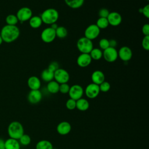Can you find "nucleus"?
Returning a JSON list of instances; mask_svg holds the SVG:
<instances>
[{
	"mask_svg": "<svg viewBox=\"0 0 149 149\" xmlns=\"http://www.w3.org/2000/svg\"><path fill=\"white\" fill-rule=\"evenodd\" d=\"M0 35L3 41L8 43L12 42L19 37L20 30L16 25L6 24L2 27Z\"/></svg>",
	"mask_w": 149,
	"mask_h": 149,
	"instance_id": "1",
	"label": "nucleus"
},
{
	"mask_svg": "<svg viewBox=\"0 0 149 149\" xmlns=\"http://www.w3.org/2000/svg\"><path fill=\"white\" fill-rule=\"evenodd\" d=\"M8 134L9 138L19 140L24 133V128L22 124L18 121H12L9 123L7 129Z\"/></svg>",
	"mask_w": 149,
	"mask_h": 149,
	"instance_id": "2",
	"label": "nucleus"
},
{
	"mask_svg": "<svg viewBox=\"0 0 149 149\" xmlns=\"http://www.w3.org/2000/svg\"><path fill=\"white\" fill-rule=\"evenodd\" d=\"M40 17L42 23L51 25L56 23L58 20L59 13L54 8H48L42 12Z\"/></svg>",
	"mask_w": 149,
	"mask_h": 149,
	"instance_id": "3",
	"label": "nucleus"
},
{
	"mask_svg": "<svg viewBox=\"0 0 149 149\" xmlns=\"http://www.w3.org/2000/svg\"><path fill=\"white\" fill-rule=\"evenodd\" d=\"M77 48L81 54H89L93 48L92 40L83 37L80 38L77 41Z\"/></svg>",
	"mask_w": 149,
	"mask_h": 149,
	"instance_id": "4",
	"label": "nucleus"
},
{
	"mask_svg": "<svg viewBox=\"0 0 149 149\" xmlns=\"http://www.w3.org/2000/svg\"><path fill=\"white\" fill-rule=\"evenodd\" d=\"M54 79L59 84L67 83L70 79V75L67 70L62 68H58L54 73Z\"/></svg>",
	"mask_w": 149,
	"mask_h": 149,
	"instance_id": "5",
	"label": "nucleus"
},
{
	"mask_svg": "<svg viewBox=\"0 0 149 149\" xmlns=\"http://www.w3.org/2000/svg\"><path fill=\"white\" fill-rule=\"evenodd\" d=\"M56 37L55 30L51 27L44 29L41 34V38L42 41L45 43L52 42Z\"/></svg>",
	"mask_w": 149,
	"mask_h": 149,
	"instance_id": "6",
	"label": "nucleus"
},
{
	"mask_svg": "<svg viewBox=\"0 0 149 149\" xmlns=\"http://www.w3.org/2000/svg\"><path fill=\"white\" fill-rule=\"evenodd\" d=\"M68 94L70 98L77 101L82 98L84 94V90L80 85L74 84L70 87Z\"/></svg>",
	"mask_w": 149,
	"mask_h": 149,
	"instance_id": "7",
	"label": "nucleus"
},
{
	"mask_svg": "<svg viewBox=\"0 0 149 149\" xmlns=\"http://www.w3.org/2000/svg\"><path fill=\"white\" fill-rule=\"evenodd\" d=\"M100 92L99 85L93 83L88 84L84 90V93L86 97L90 99H94L96 98L99 95Z\"/></svg>",
	"mask_w": 149,
	"mask_h": 149,
	"instance_id": "8",
	"label": "nucleus"
},
{
	"mask_svg": "<svg viewBox=\"0 0 149 149\" xmlns=\"http://www.w3.org/2000/svg\"><path fill=\"white\" fill-rule=\"evenodd\" d=\"M102 56L108 62H113L118 58V51L115 48L108 47L102 52Z\"/></svg>",
	"mask_w": 149,
	"mask_h": 149,
	"instance_id": "9",
	"label": "nucleus"
},
{
	"mask_svg": "<svg viewBox=\"0 0 149 149\" xmlns=\"http://www.w3.org/2000/svg\"><path fill=\"white\" fill-rule=\"evenodd\" d=\"M100 33V29L95 24H92L87 27L84 30V37L90 40H93L98 37Z\"/></svg>",
	"mask_w": 149,
	"mask_h": 149,
	"instance_id": "10",
	"label": "nucleus"
},
{
	"mask_svg": "<svg viewBox=\"0 0 149 149\" xmlns=\"http://www.w3.org/2000/svg\"><path fill=\"white\" fill-rule=\"evenodd\" d=\"M18 20L23 22L29 20L33 16V13L30 8L28 7H23L19 9L16 13Z\"/></svg>",
	"mask_w": 149,
	"mask_h": 149,
	"instance_id": "11",
	"label": "nucleus"
},
{
	"mask_svg": "<svg viewBox=\"0 0 149 149\" xmlns=\"http://www.w3.org/2000/svg\"><path fill=\"white\" fill-rule=\"evenodd\" d=\"M118 57L123 61L127 62L130 61L132 59L133 53L132 49L127 47V46H123L118 51Z\"/></svg>",
	"mask_w": 149,
	"mask_h": 149,
	"instance_id": "12",
	"label": "nucleus"
},
{
	"mask_svg": "<svg viewBox=\"0 0 149 149\" xmlns=\"http://www.w3.org/2000/svg\"><path fill=\"white\" fill-rule=\"evenodd\" d=\"M42 98V94L40 90H30L27 95L28 101L31 104L39 103Z\"/></svg>",
	"mask_w": 149,
	"mask_h": 149,
	"instance_id": "13",
	"label": "nucleus"
},
{
	"mask_svg": "<svg viewBox=\"0 0 149 149\" xmlns=\"http://www.w3.org/2000/svg\"><path fill=\"white\" fill-rule=\"evenodd\" d=\"M107 20L109 24L115 27L119 26L122 23V18L120 14L118 12H109L107 17Z\"/></svg>",
	"mask_w": 149,
	"mask_h": 149,
	"instance_id": "14",
	"label": "nucleus"
},
{
	"mask_svg": "<svg viewBox=\"0 0 149 149\" xmlns=\"http://www.w3.org/2000/svg\"><path fill=\"white\" fill-rule=\"evenodd\" d=\"M72 129L70 123L67 121L61 122L56 126V131L58 134L62 136L67 135L69 134Z\"/></svg>",
	"mask_w": 149,
	"mask_h": 149,
	"instance_id": "15",
	"label": "nucleus"
},
{
	"mask_svg": "<svg viewBox=\"0 0 149 149\" xmlns=\"http://www.w3.org/2000/svg\"><path fill=\"white\" fill-rule=\"evenodd\" d=\"M92 59L89 54H81L77 58L76 62L79 66L81 68H86L88 66L91 62Z\"/></svg>",
	"mask_w": 149,
	"mask_h": 149,
	"instance_id": "16",
	"label": "nucleus"
},
{
	"mask_svg": "<svg viewBox=\"0 0 149 149\" xmlns=\"http://www.w3.org/2000/svg\"><path fill=\"white\" fill-rule=\"evenodd\" d=\"M92 83L100 85L103 81H105V75L104 73L99 70L94 71L91 76Z\"/></svg>",
	"mask_w": 149,
	"mask_h": 149,
	"instance_id": "17",
	"label": "nucleus"
},
{
	"mask_svg": "<svg viewBox=\"0 0 149 149\" xmlns=\"http://www.w3.org/2000/svg\"><path fill=\"white\" fill-rule=\"evenodd\" d=\"M41 81L40 79L36 76H30L27 80V85L31 90H39L41 87Z\"/></svg>",
	"mask_w": 149,
	"mask_h": 149,
	"instance_id": "18",
	"label": "nucleus"
},
{
	"mask_svg": "<svg viewBox=\"0 0 149 149\" xmlns=\"http://www.w3.org/2000/svg\"><path fill=\"white\" fill-rule=\"evenodd\" d=\"M20 146L18 140L9 138L5 140V149H20Z\"/></svg>",
	"mask_w": 149,
	"mask_h": 149,
	"instance_id": "19",
	"label": "nucleus"
},
{
	"mask_svg": "<svg viewBox=\"0 0 149 149\" xmlns=\"http://www.w3.org/2000/svg\"><path fill=\"white\" fill-rule=\"evenodd\" d=\"M90 107V104L87 100L81 98L76 101V108L80 111H87Z\"/></svg>",
	"mask_w": 149,
	"mask_h": 149,
	"instance_id": "20",
	"label": "nucleus"
},
{
	"mask_svg": "<svg viewBox=\"0 0 149 149\" xmlns=\"http://www.w3.org/2000/svg\"><path fill=\"white\" fill-rule=\"evenodd\" d=\"M54 72L49 70V69H45L43 70L41 73V77L42 80L45 82H49L54 79Z\"/></svg>",
	"mask_w": 149,
	"mask_h": 149,
	"instance_id": "21",
	"label": "nucleus"
},
{
	"mask_svg": "<svg viewBox=\"0 0 149 149\" xmlns=\"http://www.w3.org/2000/svg\"><path fill=\"white\" fill-rule=\"evenodd\" d=\"M54 147L51 141L47 140H41L36 144V149H53Z\"/></svg>",
	"mask_w": 149,
	"mask_h": 149,
	"instance_id": "22",
	"label": "nucleus"
},
{
	"mask_svg": "<svg viewBox=\"0 0 149 149\" xmlns=\"http://www.w3.org/2000/svg\"><path fill=\"white\" fill-rule=\"evenodd\" d=\"M67 6L72 9H79L84 3V0H64Z\"/></svg>",
	"mask_w": 149,
	"mask_h": 149,
	"instance_id": "23",
	"label": "nucleus"
},
{
	"mask_svg": "<svg viewBox=\"0 0 149 149\" xmlns=\"http://www.w3.org/2000/svg\"><path fill=\"white\" fill-rule=\"evenodd\" d=\"M59 84L55 80H52L48 83L47 86V91L51 94H56L59 92Z\"/></svg>",
	"mask_w": 149,
	"mask_h": 149,
	"instance_id": "24",
	"label": "nucleus"
},
{
	"mask_svg": "<svg viewBox=\"0 0 149 149\" xmlns=\"http://www.w3.org/2000/svg\"><path fill=\"white\" fill-rule=\"evenodd\" d=\"M42 22L38 16H33L29 20V24L33 29H38L42 25Z\"/></svg>",
	"mask_w": 149,
	"mask_h": 149,
	"instance_id": "25",
	"label": "nucleus"
},
{
	"mask_svg": "<svg viewBox=\"0 0 149 149\" xmlns=\"http://www.w3.org/2000/svg\"><path fill=\"white\" fill-rule=\"evenodd\" d=\"M92 59L98 61L102 58V51L101 49L95 48H93L91 52L89 53Z\"/></svg>",
	"mask_w": 149,
	"mask_h": 149,
	"instance_id": "26",
	"label": "nucleus"
},
{
	"mask_svg": "<svg viewBox=\"0 0 149 149\" xmlns=\"http://www.w3.org/2000/svg\"><path fill=\"white\" fill-rule=\"evenodd\" d=\"M56 37L59 38H64L68 35L67 29L63 26H58L55 30Z\"/></svg>",
	"mask_w": 149,
	"mask_h": 149,
	"instance_id": "27",
	"label": "nucleus"
},
{
	"mask_svg": "<svg viewBox=\"0 0 149 149\" xmlns=\"http://www.w3.org/2000/svg\"><path fill=\"white\" fill-rule=\"evenodd\" d=\"M95 24L100 29H105L109 26L107 18L104 17H99L97 19Z\"/></svg>",
	"mask_w": 149,
	"mask_h": 149,
	"instance_id": "28",
	"label": "nucleus"
},
{
	"mask_svg": "<svg viewBox=\"0 0 149 149\" xmlns=\"http://www.w3.org/2000/svg\"><path fill=\"white\" fill-rule=\"evenodd\" d=\"M31 140L30 136L29 134L25 133H24L18 140L20 144L24 146H27L29 145L31 143Z\"/></svg>",
	"mask_w": 149,
	"mask_h": 149,
	"instance_id": "29",
	"label": "nucleus"
},
{
	"mask_svg": "<svg viewBox=\"0 0 149 149\" xmlns=\"http://www.w3.org/2000/svg\"><path fill=\"white\" fill-rule=\"evenodd\" d=\"M5 20L7 24L12 25V26H15L18 23V21H19L16 15H15L13 14L8 15L6 17Z\"/></svg>",
	"mask_w": 149,
	"mask_h": 149,
	"instance_id": "30",
	"label": "nucleus"
},
{
	"mask_svg": "<svg viewBox=\"0 0 149 149\" xmlns=\"http://www.w3.org/2000/svg\"><path fill=\"white\" fill-rule=\"evenodd\" d=\"M99 46L100 49L104 51V49L109 47V40L105 38H101L99 41Z\"/></svg>",
	"mask_w": 149,
	"mask_h": 149,
	"instance_id": "31",
	"label": "nucleus"
},
{
	"mask_svg": "<svg viewBox=\"0 0 149 149\" xmlns=\"http://www.w3.org/2000/svg\"><path fill=\"white\" fill-rule=\"evenodd\" d=\"M99 88H100V91L106 93L110 90L111 85L109 82L104 81L99 85Z\"/></svg>",
	"mask_w": 149,
	"mask_h": 149,
	"instance_id": "32",
	"label": "nucleus"
},
{
	"mask_svg": "<svg viewBox=\"0 0 149 149\" xmlns=\"http://www.w3.org/2000/svg\"><path fill=\"white\" fill-rule=\"evenodd\" d=\"M66 107L69 110H73L76 108V101L72 99L69 98L66 102Z\"/></svg>",
	"mask_w": 149,
	"mask_h": 149,
	"instance_id": "33",
	"label": "nucleus"
},
{
	"mask_svg": "<svg viewBox=\"0 0 149 149\" xmlns=\"http://www.w3.org/2000/svg\"><path fill=\"white\" fill-rule=\"evenodd\" d=\"M70 89V86L67 83H62L59 84V92H61L62 94H68Z\"/></svg>",
	"mask_w": 149,
	"mask_h": 149,
	"instance_id": "34",
	"label": "nucleus"
},
{
	"mask_svg": "<svg viewBox=\"0 0 149 149\" xmlns=\"http://www.w3.org/2000/svg\"><path fill=\"white\" fill-rule=\"evenodd\" d=\"M141 45L144 50H149V36H146L143 37L141 41Z\"/></svg>",
	"mask_w": 149,
	"mask_h": 149,
	"instance_id": "35",
	"label": "nucleus"
},
{
	"mask_svg": "<svg viewBox=\"0 0 149 149\" xmlns=\"http://www.w3.org/2000/svg\"><path fill=\"white\" fill-rule=\"evenodd\" d=\"M109 13V12L108 9L106 8H101L98 11V16L99 17H104V18H107L108 15Z\"/></svg>",
	"mask_w": 149,
	"mask_h": 149,
	"instance_id": "36",
	"label": "nucleus"
},
{
	"mask_svg": "<svg viewBox=\"0 0 149 149\" xmlns=\"http://www.w3.org/2000/svg\"><path fill=\"white\" fill-rule=\"evenodd\" d=\"M141 13L146 18H149V5L148 4L145 5L143 8H141Z\"/></svg>",
	"mask_w": 149,
	"mask_h": 149,
	"instance_id": "37",
	"label": "nucleus"
},
{
	"mask_svg": "<svg viewBox=\"0 0 149 149\" xmlns=\"http://www.w3.org/2000/svg\"><path fill=\"white\" fill-rule=\"evenodd\" d=\"M59 68V65L56 62H52L50 63V64L48 66V69L51 70L52 72H55L56 69Z\"/></svg>",
	"mask_w": 149,
	"mask_h": 149,
	"instance_id": "38",
	"label": "nucleus"
},
{
	"mask_svg": "<svg viewBox=\"0 0 149 149\" xmlns=\"http://www.w3.org/2000/svg\"><path fill=\"white\" fill-rule=\"evenodd\" d=\"M141 31L144 36H149V24L148 23L144 24L142 27Z\"/></svg>",
	"mask_w": 149,
	"mask_h": 149,
	"instance_id": "39",
	"label": "nucleus"
},
{
	"mask_svg": "<svg viewBox=\"0 0 149 149\" xmlns=\"http://www.w3.org/2000/svg\"><path fill=\"white\" fill-rule=\"evenodd\" d=\"M116 45H117V42L115 40H111L109 41V47L115 48Z\"/></svg>",
	"mask_w": 149,
	"mask_h": 149,
	"instance_id": "40",
	"label": "nucleus"
},
{
	"mask_svg": "<svg viewBox=\"0 0 149 149\" xmlns=\"http://www.w3.org/2000/svg\"><path fill=\"white\" fill-rule=\"evenodd\" d=\"M0 149H5V140L0 138Z\"/></svg>",
	"mask_w": 149,
	"mask_h": 149,
	"instance_id": "41",
	"label": "nucleus"
},
{
	"mask_svg": "<svg viewBox=\"0 0 149 149\" xmlns=\"http://www.w3.org/2000/svg\"><path fill=\"white\" fill-rule=\"evenodd\" d=\"M50 27L55 30L57 29V27H58V26L57 24H56V23H53V24H51V26H50Z\"/></svg>",
	"mask_w": 149,
	"mask_h": 149,
	"instance_id": "42",
	"label": "nucleus"
},
{
	"mask_svg": "<svg viewBox=\"0 0 149 149\" xmlns=\"http://www.w3.org/2000/svg\"><path fill=\"white\" fill-rule=\"evenodd\" d=\"M2 41H3V40H2V37H1V35H0V45L2 44Z\"/></svg>",
	"mask_w": 149,
	"mask_h": 149,
	"instance_id": "43",
	"label": "nucleus"
},
{
	"mask_svg": "<svg viewBox=\"0 0 149 149\" xmlns=\"http://www.w3.org/2000/svg\"><path fill=\"white\" fill-rule=\"evenodd\" d=\"M53 149H56V148H53Z\"/></svg>",
	"mask_w": 149,
	"mask_h": 149,
	"instance_id": "44",
	"label": "nucleus"
},
{
	"mask_svg": "<svg viewBox=\"0 0 149 149\" xmlns=\"http://www.w3.org/2000/svg\"><path fill=\"white\" fill-rule=\"evenodd\" d=\"M146 1H149V0H146Z\"/></svg>",
	"mask_w": 149,
	"mask_h": 149,
	"instance_id": "45",
	"label": "nucleus"
}]
</instances>
